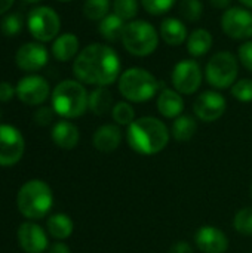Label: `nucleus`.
Listing matches in <instances>:
<instances>
[{"label":"nucleus","mask_w":252,"mask_h":253,"mask_svg":"<svg viewBox=\"0 0 252 253\" xmlns=\"http://www.w3.org/2000/svg\"><path fill=\"white\" fill-rule=\"evenodd\" d=\"M122 62L117 52L104 43H91L83 47L73 62L76 79L85 84L107 87L119 80Z\"/></svg>","instance_id":"obj_1"},{"label":"nucleus","mask_w":252,"mask_h":253,"mask_svg":"<svg viewBox=\"0 0 252 253\" xmlns=\"http://www.w3.org/2000/svg\"><path fill=\"white\" fill-rule=\"evenodd\" d=\"M129 147L143 156H153L165 150L169 142V130L166 125L156 117L135 119L126 130Z\"/></svg>","instance_id":"obj_2"},{"label":"nucleus","mask_w":252,"mask_h":253,"mask_svg":"<svg viewBox=\"0 0 252 253\" xmlns=\"http://www.w3.org/2000/svg\"><path fill=\"white\" fill-rule=\"evenodd\" d=\"M53 205V194L50 187L42 179L27 181L18 191L16 206L19 213L30 219L37 221L45 218Z\"/></svg>","instance_id":"obj_3"},{"label":"nucleus","mask_w":252,"mask_h":253,"mask_svg":"<svg viewBox=\"0 0 252 253\" xmlns=\"http://www.w3.org/2000/svg\"><path fill=\"white\" fill-rule=\"evenodd\" d=\"M89 93L77 80H62L52 92V108L64 119H77L88 110Z\"/></svg>","instance_id":"obj_4"},{"label":"nucleus","mask_w":252,"mask_h":253,"mask_svg":"<svg viewBox=\"0 0 252 253\" xmlns=\"http://www.w3.org/2000/svg\"><path fill=\"white\" fill-rule=\"evenodd\" d=\"M119 92L128 101L134 104L150 101L159 90L157 79L146 68L132 67L125 70L119 77Z\"/></svg>","instance_id":"obj_5"},{"label":"nucleus","mask_w":252,"mask_h":253,"mask_svg":"<svg viewBox=\"0 0 252 253\" xmlns=\"http://www.w3.org/2000/svg\"><path fill=\"white\" fill-rule=\"evenodd\" d=\"M159 33L144 19H134L126 22L122 33V44L134 56H149L159 46Z\"/></svg>","instance_id":"obj_6"},{"label":"nucleus","mask_w":252,"mask_h":253,"mask_svg":"<svg viewBox=\"0 0 252 253\" xmlns=\"http://www.w3.org/2000/svg\"><path fill=\"white\" fill-rule=\"evenodd\" d=\"M239 74V59L229 50H220L214 53L205 65L206 82L218 89H227L235 84Z\"/></svg>","instance_id":"obj_7"},{"label":"nucleus","mask_w":252,"mask_h":253,"mask_svg":"<svg viewBox=\"0 0 252 253\" xmlns=\"http://www.w3.org/2000/svg\"><path fill=\"white\" fill-rule=\"evenodd\" d=\"M27 25L31 36L39 42H50L58 37L61 28L59 15L49 6H39L28 13Z\"/></svg>","instance_id":"obj_8"},{"label":"nucleus","mask_w":252,"mask_h":253,"mask_svg":"<svg viewBox=\"0 0 252 253\" xmlns=\"http://www.w3.org/2000/svg\"><path fill=\"white\" fill-rule=\"evenodd\" d=\"M223 33L233 40H251L252 10L244 6H232L221 16Z\"/></svg>","instance_id":"obj_9"},{"label":"nucleus","mask_w":252,"mask_h":253,"mask_svg":"<svg viewBox=\"0 0 252 253\" xmlns=\"http://www.w3.org/2000/svg\"><path fill=\"white\" fill-rule=\"evenodd\" d=\"M202 68L195 59H183L172 68L171 82L177 92L181 95H192L199 90L202 84Z\"/></svg>","instance_id":"obj_10"},{"label":"nucleus","mask_w":252,"mask_h":253,"mask_svg":"<svg viewBox=\"0 0 252 253\" xmlns=\"http://www.w3.org/2000/svg\"><path fill=\"white\" fill-rule=\"evenodd\" d=\"M24 150L22 133L10 125H0V166L16 165L22 159Z\"/></svg>","instance_id":"obj_11"},{"label":"nucleus","mask_w":252,"mask_h":253,"mask_svg":"<svg viewBox=\"0 0 252 253\" xmlns=\"http://www.w3.org/2000/svg\"><path fill=\"white\" fill-rule=\"evenodd\" d=\"M226 110H227L226 98L217 90H205L193 102L195 116L205 123H212L221 119Z\"/></svg>","instance_id":"obj_12"},{"label":"nucleus","mask_w":252,"mask_h":253,"mask_svg":"<svg viewBox=\"0 0 252 253\" xmlns=\"http://www.w3.org/2000/svg\"><path fill=\"white\" fill-rule=\"evenodd\" d=\"M15 90L18 99L25 105H40L48 99L50 93L49 83L40 76H27L21 79Z\"/></svg>","instance_id":"obj_13"},{"label":"nucleus","mask_w":252,"mask_h":253,"mask_svg":"<svg viewBox=\"0 0 252 253\" xmlns=\"http://www.w3.org/2000/svg\"><path fill=\"white\" fill-rule=\"evenodd\" d=\"M49 59L48 49L40 43H25L22 44L15 55V62L22 71L34 73L42 70Z\"/></svg>","instance_id":"obj_14"},{"label":"nucleus","mask_w":252,"mask_h":253,"mask_svg":"<svg viewBox=\"0 0 252 253\" xmlns=\"http://www.w3.org/2000/svg\"><path fill=\"white\" fill-rule=\"evenodd\" d=\"M16 237L21 249L25 253H43L49 246L45 230L31 221L19 225Z\"/></svg>","instance_id":"obj_15"},{"label":"nucleus","mask_w":252,"mask_h":253,"mask_svg":"<svg viewBox=\"0 0 252 253\" xmlns=\"http://www.w3.org/2000/svg\"><path fill=\"white\" fill-rule=\"evenodd\" d=\"M195 243L203 253H224L229 249L227 236L217 227L203 225L196 231Z\"/></svg>","instance_id":"obj_16"},{"label":"nucleus","mask_w":252,"mask_h":253,"mask_svg":"<svg viewBox=\"0 0 252 253\" xmlns=\"http://www.w3.org/2000/svg\"><path fill=\"white\" fill-rule=\"evenodd\" d=\"M122 142V130L117 125H102L94 133L92 144L101 153H113Z\"/></svg>","instance_id":"obj_17"},{"label":"nucleus","mask_w":252,"mask_h":253,"mask_svg":"<svg viewBox=\"0 0 252 253\" xmlns=\"http://www.w3.org/2000/svg\"><path fill=\"white\" fill-rule=\"evenodd\" d=\"M159 36L162 37V40L175 47V46H180L183 44L184 42H187V37H189V31H187V27L186 24L178 19V18H165L162 22H160V27H159Z\"/></svg>","instance_id":"obj_18"},{"label":"nucleus","mask_w":252,"mask_h":253,"mask_svg":"<svg viewBox=\"0 0 252 253\" xmlns=\"http://www.w3.org/2000/svg\"><path fill=\"white\" fill-rule=\"evenodd\" d=\"M52 141L56 147L62 150H73L77 147L80 133L76 125H73L68 120H61L53 125L52 132H50Z\"/></svg>","instance_id":"obj_19"},{"label":"nucleus","mask_w":252,"mask_h":253,"mask_svg":"<svg viewBox=\"0 0 252 253\" xmlns=\"http://www.w3.org/2000/svg\"><path fill=\"white\" fill-rule=\"evenodd\" d=\"M157 110L166 119H177L184 111V99L175 89H163L157 96Z\"/></svg>","instance_id":"obj_20"},{"label":"nucleus","mask_w":252,"mask_h":253,"mask_svg":"<svg viewBox=\"0 0 252 253\" xmlns=\"http://www.w3.org/2000/svg\"><path fill=\"white\" fill-rule=\"evenodd\" d=\"M80 42L76 34L64 33L53 40L52 44V55L59 62H67L79 55Z\"/></svg>","instance_id":"obj_21"},{"label":"nucleus","mask_w":252,"mask_h":253,"mask_svg":"<svg viewBox=\"0 0 252 253\" xmlns=\"http://www.w3.org/2000/svg\"><path fill=\"white\" fill-rule=\"evenodd\" d=\"M212 43H214V39H212L211 31H208L206 28H196L192 33H189L186 47L190 56L201 58L211 50Z\"/></svg>","instance_id":"obj_22"},{"label":"nucleus","mask_w":252,"mask_h":253,"mask_svg":"<svg viewBox=\"0 0 252 253\" xmlns=\"http://www.w3.org/2000/svg\"><path fill=\"white\" fill-rule=\"evenodd\" d=\"M114 107L113 95L107 87H95L89 93L88 99V108L95 114V116H105L110 113Z\"/></svg>","instance_id":"obj_23"},{"label":"nucleus","mask_w":252,"mask_h":253,"mask_svg":"<svg viewBox=\"0 0 252 253\" xmlns=\"http://www.w3.org/2000/svg\"><path fill=\"white\" fill-rule=\"evenodd\" d=\"M46 230L48 233L56 239V240H65L73 234L74 230V224L71 221V218L65 213H55L52 216L48 218L46 222Z\"/></svg>","instance_id":"obj_24"},{"label":"nucleus","mask_w":252,"mask_h":253,"mask_svg":"<svg viewBox=\"0 0 252 253\" xmlns=\"http://www.w3.org/2000/svg\"><path fill=\"white\" fill-rule=\"evenodd\" d=\"M126 22L119 18L116 13H108L105 18H102L98 24V31L101 37L107 42H117L122 39V33Z\"/></svg>","instance_id":"obj_25"},{"label":"nucleus","mask_w":252,"mask_h":253,"mask_svg":"<svg viewBox=\"0 0 252 253\" xmlns=\"http://www.w3.org/2000/svg\"><path fill=\"white\" fill-rule=\"evenodd\" d=\"M198 132V123L192 116L187 114H181L180 117L174 119L172 127H171V133L174 136L175 141L178 142H187L190 141Z\"/></svg>","instance_id":"obj_26"},{"label":"nucleus","mask_w":252,"mask_h":253,"mask_svg":"<svg viewBox=\"0 0 252 253\" xmlns=\"http://www.w3.org/2000/svg\"><path fill=\"white\" fill-rule=\"evenodd\" d=\"M111 117L117 126H129L135 120V110L128 101L116 102L111 110Z\"/></svg>","instance_id":"obj_27"},{"label":"nucleus","mask_w":252,"mask_h":253,"mask_svg":"<svg viewBox=\"0 0 252 253\" xmlns=\"http://www.w3.org/2000/svg\"><path fill=\"white\" fill-rule=\"evenodd\" d=\"M110 0H86L83 4V15L91 21H101L108 15Z\"/></svg>","instance_id":"obj_28"},{"label":"nucleus","mask_w":252,"mask_h":253,"mask_svg":"<svg viewBox=\"0 0 252 253\" xmlns=\"http://www.w3.org/2000/svg\"><path fill=\"white\" fill-rule=\"evenodd\" d=\"M140 9L138 0H113V13L122 18L125 22L134 21Z\"/></svg>","instance_id":"obj_29"},{"label":"nucleus","mask_w":252,"mask_h":253,"mask_svg":"<svg viewBox=\"0 0 252 253\" xmlns=\"http://www.w3.org/2000/svg\"><path fill=\"white\" fill-rule=\"evenodd\" d=\"M178 9L181 16L189 22H198L203 15V4L201 0H180Z\"/></svg>","instance_id":"obj_30"},{"label":"nucleus","mask_w":252,"mask_h":253,"mask_svg":"<svg viewBox=\"0 0 252 253\" xmlns=\"http://www.w3.org/2000/svg\"><path fill=\"white\" fill-rule=\"evenodd\" d=\"M233 227L239 234L252 236V208H244L235 215Z\"/></svg>","instance_id":"obj_31"},{"label":"nucleus","mask_w":252,"mask_h":253,"mask_svg":"<svg viewBox=\"0 0 252 253\" xmlns=\"http://www.w3.org/2000/svg\"><path fill=\"white\" fill-rule=\"evenodd\" d=\"M232 96L239 102H252V80L251 79H241L236 80L235 84L230 87Z\"/></svg>","instance_id":"obj_32"},{"label":"nucleus","mask_w":252,"mask_h":253,"mask_svg":"<svg viewBox=\"0 0 252 253\" xmlns=\"http://www.w3.org/2000/svg\"><path fill=\"white\" fill-rule=\"evenodd\" d=\"M140 1H141V6L144 7V10L154 16L169 12L177 3V0H140Z\"/></svg>","instance_id":"obj_33"},{"label":"nucleus","mask_w":252,"mask_h":253,"mask_svg":"<svg viewBox=\"0 0 252 253\" xmlns=\"http://www.w3.org/2000/svg\"><path fill=\"white\" fill-rule=\"evenodd\" d=\"M22 28V18L18 13H9L3 18L1 24H0V30L4 36L7 37H13L16 36Z\"/></svg>","instance_id":"obj_34"},{"label":"nucleus","mask_w":252,"mask_h":253,"mask_svg":"<svg viewBox=\"0 0 252 253\" xmlns=\"http://www.w3.org/2000/svg\"><path fill=\"white\" fill-rule=\"evenodd\" d=\"M238 59L244 65V68L252 73V40H247L239 46Z\"/></svg>","instance_id":"obj_35"},{"label":"nucleus","mask_w":252,"mask_h":253,"mask_svg":"<svg viewBox=\"0 0 252 253\" xmlns=\"http://www.w3.org/2000/svg\"><path fill=\"white\" fill-rule=\"evenodd\" d=\"M55 111L52 107H40L36 113H34V122L39 126H48L53 122L55 117Z\"/></svg>","instance_id":"obj_36"},{"label":"nucleus","mask_w":252,"mask_h":253,"mask_svg":"<svg viewBox=\"0 0 252 253\" xmlns=\"http://www.w3.org/2000/svg\"><path fill=\"white\" fill-rule=\"evenodd\" d=\"M16 95L15 87L7 82H0V102H7Z\"/></svg>","instance_id":"obj_37"},{"label":"nucleus","mask_w":252,"mask_h":253,"mask_svg":"<svg viewBox=\"0 0 252 253\" xmlns=\"http://www.w3.org/2000/svg\"><path fill=\"white\" fill-rule=\"evenodd\" d=\"M169 253H195L187 242H177L171 246Z\"/></svg>","instance_id":"obj_38"},{"label":"nucleus","mask_w":252,"mask_h":253,"mask_svg":"<svg viewBox=\"0 0 252 253\" xmlns=\"http://www.w3.org/2000/svg\"><path fill=\"white\" fill-rule=\"evenodd\" d=\"M49 253H71V251H70V248H68L65 243L56 242V243H53V245L49 248Z\"/></svg>","instance_id":"obj_39"},{"label":"nucleus","mask_w":252,"mask_h":253,"mask_svg":"<svg viewBox=\"0 0 252 253\" xmlns=\"http://www.w3.org/2000/svg\"><path fill=\"white\" fill-rule=\"evenodd\" d=\"M209 3L215 9H229L232 4V0H209Z\"/></svg>","instance_id":"obj_40"},{"label":"nucleus","mask_w":252,"mask_h":253,"mask_svg":"<svg viewBox=\"0 0 252 253\" xmlns=\"http://www.w3.org/2000/svg\"><path fill=\"white\" fill-rule=\"evenodd\" d=\"M15 0H0V15H3L4 12H7Z\"/></svg>","instance_id":"obj_41"},{"label":"nucleus","mask_w":252,"mask_h":253,"mask_svg":"<svg viewBox=\"0 0 252 253\" xmlns=\"http://www.w3.org/2000/svg\"><path fill=\"white\" fill-rule=\"evenodd\" d=\"M242 4H244V7H247V9H252V0H239Z\"/></svg>","instance_id":"obj_42"},{"label":"nucleus","mask_w":252,"mask_h":253,"mask_svg":"<svg viewBox=\"0 0 252 253\" xmlns=\"http://www.w3.org/2000/svg\"><path fill=\"white\" fill-rule=\"evenodd\" d=\"M24 1H27V3H39L42 0H24Z\"/></svg>","instance_id":"obj_43"},{"label":"nucleus","mask_w":252,"mask_h":253,"mask_svg":"<svg viewBox=\"0 0 252 253\" xmlns=\"http://www.w3.org/2000/svg\"><path fill=\"white\" fill-rule=\"evenodd\" d=\"M250 193H251V197H252V184H251V188H250Z\"/></svg>","instance_id":"obj_44"},{"label":"nucleus","mask_w":252,"mask_h":253,"mask_svg":"<svg viewBox=\"0 0 252 253\" xmlns=\"http://www.w3.org/2000/svg\"><path fill=\"white\" fill-rule=\"evenodd\" d=\"M58 1H71V0H58Z\"/></svg>","instance_id":"obj_45"},{"label":"nucleus","mask_w":252,"mask_h":253,"mask_svg":"<svg viewBox=\"0 0 252 253\" xmlns=\"http://www.w3.org/2000/svg\"><path fill=\"white\" fill-rule=\"evenodd\" d=\"M0 119H1V110H0Z\"/></svg>","instance_id":"obj_46"}]
</instances>
